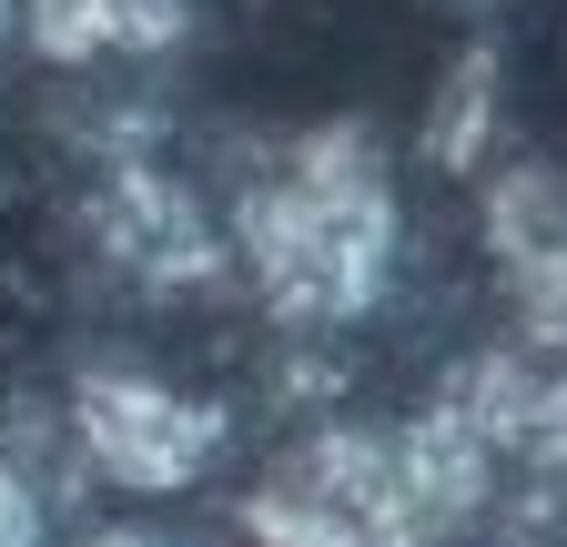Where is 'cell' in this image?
Returning a JSON list of instances; mask_svg holds the SVG:
<instances>
[{
  "mask_svg": "<svg viewBox=\"0 0 567 547\" xmlns=\"http://www.w3.org/2000/svg\"><path fill=\"white\" fill-rule=\"evenodd\" d=\"M395 173L365 122H315L284 153H264V173L234 203V264L254 274V295L274 324L295 334H334L354 314H375V295L395 285Z\"/></svg>",
  "mask_w": 567,
  "mask_h": 547,
  "instance_id": "6da1fadb",
  "label": "cell"
},
{
  "mask_svg": "<svg viewBox=\"0 0 567 547\" xmlns=\"http://www.w3.org/2000/svg\"><path fill=\"white\" fill-rule=\"evenodd\" d=\"M244 547H425L395 436L385 426L295 436L244 497Z\"/></svg>",
  "mask_w": 567,
  "mask_h": 547,
  "instance_id": "7a4b0ae2",
  "label": "cell"
},
{
  "mask_svg": "<svg viewBox=\"0 0 567 547\" xmlns=\"http://www.w3.org/2000/svg\"><path fill=\"white\" fill-rule=\"evenodd\" d=\"M61 426H71V456H82L102 487H122V497H183V487H203L213 456H224V436H234V416L213 395H193L173 375H142V365L71 375Z\"/></svg>",
  "mask_w": 567,
  "mask_h": 547,
  "instance_id": "3957f363",
  "label": "cell"
},
{
  "mask_svg": "<svg viewBox=\"0 0 567 547\" xmlns=\"http://www.w3.org/2000/svg\"><path fill=\"white\" fill-rule=\"evenodd\" d=\"M82 234L142 295H193V285L224 274V234H213V214L193 203V183L163 173V163H142V153H112L82 183Z\"/></svg>",
  "mask_w": 567,
  "mask_h": 547,
  "instance_id": "277c9868",
  "label": "cell"
},
{
  "mask_svg": "<svg viewBox=\"0 0 567 547\" xmlns=\"http://www.w3.org/2000/svg\"><path fill=\"white\" fill-rule=\"evenodd\" d=\"M456 405L496 456L517 446L537 466H567V314H517V334H496L456 375Z\"/></svg>",
  "mask_w": 567,
  "mask_h": 547,
  "instance_id": "5b68a950",
  "label": "cell"
},
{
  "mask_svg": "<svg viewBox=\"0 0 567 547\" xmlns=\"http://www.w3.org/2000/svg\"><path fill=\"white\" fill-rule=\"evenodd\" d=\"M193 31V0H21V41L41 72H102V61H163Z\"/></svg>",
  "mask_w": 567,
  "mask_h": 547,
  "instance_id": "8992f818",
  "label": "cell"
},
{
  "mask_svg": "<svg viewBox=\"0 0 567 547\" xmlns=\"http://www.w3.org/2000/svg\"><path fill=\"white\" fill-rule=\"evenodd\" d=\"M395 456H405V497H415V527L425 547L456 537L476 507H486V476H496V446L476 436V416L446 395V405H425V416L395 426Z\"/></svg>",
  "mask_w": 567,
  "mask_h": 547,
  "instance_id": "52a82bcc",
  "label": "cell"
},
{
  "mask_svg": "<svg viewBox=\"0 0 567 547\" xmlns=\"http://www.w3.org/2000/svg\"><path fill=\"white\" fill-rule=\"evenodd\" d=\"M486 132H496V51H456V72L436 82V102H425V163L436 173H476L486 153Z\"/></svg>",
  "mask_w": 567,
  "mask_h": 547,
  "instance_id": "ba28073f",
  "label": "cell"
},
{
  "mask_svg": "<svg viewBox=\"0 0 567 547\" xmlns=\"http://www.w3.org/2000/svg\"><path fill=\"white\" fill-rule=\"evenodd\" d=\"M0 547H51V517H41V487L0 456Z\"/></svg>",
  "mask_w": 567,
  "mask_h": 547,
  "instance_id": "9c48e42d",
  "label": "cell"
},
{
  "mask_svg": "<svg viewBox=\"0 0 567 547\" xmlns=\"http://www.w3.org/2000/svg\"><path fill=\"white\" fill-rule=\"evenodd\" d=\"M82 547H163V537H153V527H92Z\"/></svg>",
  "mask_w": 567,
  "mask_h": 547,
  "instance_id": "30bf717a",
  "label": "cell"
},
{
  "mask_svg": "<svg viewBox=\"0 0 567 547\" xmlns=\"http://www.w3.org/2000/svg\"><path fill=\"white\" fill-rule=\"evenodd\" d=\"M21 41V0H0V51H11Z\"/></svg>",
  "mask_w": 567,
  "mask_h": 547,
  "instance_id": "8fae6325",
  "label": "cell"
}]
</instances>
